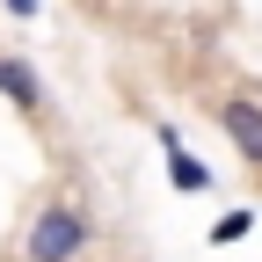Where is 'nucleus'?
I'll return each mask as SVG.
<instances>
[{
	"mask_svg": "<svg viewBox=\"0 0 262 262\" xmlns=\"http://www.w3.org/2000/svg\"><path fill=\"white\" fill-rule=\"evenodd\" d=\"M88 241H95L88 204H73V196H51V204L29 219V233H22V262H80Z\"/></svg>",
	"mask_w": 262,
	"mask_h": 262,
	"instance_id": "f257e3e1",
	"label": "nucleus"
},
{
	"mask_svg": "<svg viewBox=\"0 0 262 262\" xmlns=\"http://www.w3.org/2000/svg\"><path fill=\"white\" fill-rule=\"evenodd\" d=\"M219 131L233 139V153L262 175V102H255V95H226V102H219Z\"/></svg>",
	"mask_w": 262,
	"mask_h": 262,
	"instance_id": "f03ea898",
	"label": "nucleus"
},
{
	"mask_svg": "<svg viewBox=\"0 0 262 262\" xmlns=\"http://www.w3.org/2000/svg\"><path fill=\"white\" fill-rule=\"evenodd\" d=\"M0 102H8L15 117H44V73H37V66H29V58H0Z\"/></svg>",
	"mask_w": 262,
	"mask_h": 262,
	"instance_id": "7ed1b4c3",
	"label": "nucleus"
},
{
	"mask_svg": "<svg viewBox=\"0 0 262 262\" xmlns=\"http://www.w3.org/2000/svg\"><path fill=\"white\" fill-rule=\"evenodd\" d=\"M160 153H168V189H175V196H204V189L219 182V175H211V168H204V160H196L182 139H175V146H160Z\"/></svg>",
	"mask_w": 262,
	"mask_h": 262,
	"instance_id": "20e7f679",
	"label": "nucleus"
},
{
	"mask_svg": "<svg viewBox=\"0 0 262 262\" xmlns=\"http://www.w3.org/2000/svg\"><path fill=\"white\" fill-rule=\"evenodd\" d=\"M248 233H255V211H248V204H233V211H219L211 248H233V241H248Z\"/></svg>",
	"mask_w": 262,
	"mask_h": 262,
	"instance_id": "39448f33",
	"label": "nucleus"
},
{
	"mask_svg": "<svg viewBox=\"0 0 262 262\" xmlns=\"http://www.w3.org/2000/svg\"><path fill=\"white\" fill-rule=\"evenodd\" d=\"M0 8H8L15 22H37V15H44V0H0Z\"/></svg>",
	"mask_w": 262,
	"mask_h": 262,
	"instance_id": "423d86ee",
	"label": "nucleus"
}]
</instances>
